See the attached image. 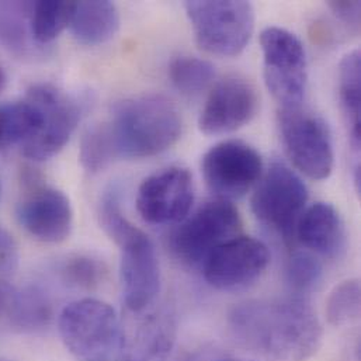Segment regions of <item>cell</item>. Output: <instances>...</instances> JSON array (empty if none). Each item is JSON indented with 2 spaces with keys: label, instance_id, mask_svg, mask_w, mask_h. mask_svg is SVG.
Listing matches in <instances>:
<instances>
[{
  "label": "cell",
  "instance_id": "6da1fadb",
  "mask_svg": "<svg viewBox=\"0 0 361 361\" xmlns=\"http://www.w3.org/2000/svg\"><path fill=\"white\" fill-rule=\"evenodd\" d=\"M178 107L165 96L142 94L118 103L110 118L86 131L82 166L97 173L118 159H142L171 149L180 138Z\"/></svg>",
  "mask_w": 361,
  "mask_h": 361
},
{
  "label": "cell",
  "instance_id": "7a4b0ae2",
  "mask_svg": "<svg viewBox=\"0 0 361 361\" xmlns=\"http://www.w3.org/2000/svg\"><path fill=\"white\" fill-rule=\"evenodd\" d=\"M235 339L267 361H307L319 349L322 325L302 298L252 300L229 314Z\"/></svg>",
  "mask_w": 361,
  "mask_h": 361
},
{
  "label": "cell",
  "instance_id": "3957f363",
  "mask_svg": "<svg viewBox=\"0 0 361 361\" xmlns=\"http://www.w3.org/2000/svg\"><path fill=\"white\" fill-rule=\"evenodd\" d=\"M197 45L218 56H238L255 31V8L245 0H188L183 4Z\"/></svg>",
  "mask_w": 361,
  "mask_h": 361
},
{
  "label": "cell",
  "instance_id": "277c9868",
  "mask_svg": "<svg viewBox=\"0 0 361 361\" xmlns=\"http://www.w3.org/2000/svg\"><path fill=\"white\" fill-rule=\"evenodd\" d=\"M58 328L66 349L80 359L100 360L124 345L117 312L100 300L83 298L69 304L59 315Z\"/></svg>",
  "mask_w": 361,
  "mask_h": 361
},
{
  "label": "cell",
  "instance_id": "5b68a950",
  "mask_svg": "<svg viewBox=\"0 0 361 361\" xmlns=\"http://www.w3.org/2000/svg\"><path fill=\"white\" fill-rule=\"evenodd\" d=\"M264 83L283 110L302 106L308 82L307 52L302 41L281 27H266L260 34Z\"/></svg>",
  "mask_w": 361,
  "mask_h": 361
},
{
  "label": "cell",
  "instance_id": "8992f818",
  "mask_svg": "<svg viewBox=\"0 0 361 361\" xmlns=\"http://www.w3.org/2000/svg\"><path fill=\"white\" fill-rule=\"evenodd\" d=\"M240 215L231 201L214 200L187 215L171 235L173 255L188 266H202L207 257L240 233Z\"/></svg>",
  "mask_w": 361,
  "mask_h": 361
},
{
  "label": "cell",
  "instance_id": "52a82bcc",
  "mask_svg": "<svg viewBox=\"0 0 361 361\" xmlns=\"http://www.w3.org/2000/svg\"><path fill=\"white\" fill-rule=\"evenodd\" d=\"M279 127L286 152L302 175L312 180H325L332 175L334 140L322 117L301 107L280 109Z\"/></svg>",
  "mask_w": 361,
  "mask_h": 361
},
{
  "label": "cell",
  "instance_id": "ba28073f",
  "mask_svg": "<svg viewBox=\"0 0 361 361\" xmlns=\"http://www.w3.org/2000/svg\"><path fill=\"white\" fill-rule=\"evenodd\" d=\"M307 201L308 188L302 179L284 164L273 162L253 192L252 211L263 225L290 243Z\"/></svg>",
  "mask_w": 361,
  "mask_h": 361
},
{
  "label": "cell",
  "instance_id": "9c48e42d",
  "mask_svg": "<svg viewBox=\"0 0 361 361\" xmlns=\"http://www.w3.org/2000/svg\"><path fill=\"white\" fill-rule=\"evenodd\" d=\"M114 242L121 250L120 281L126 307L142 312L158 297L161 290V266L151 238L131 224Z\"/></svg>",
  "mask_w": 361,
  "mask_h": 361
},
{
  "label": "cell",
  "instance_id": "30bf717a",
  "mask_svg": "<svg viewBox=\"0 0 361 361\" xmlns=\"http://www.w3.org/2000/svg\"><path fill=\"white\" fill-rule=\"evenodd\" d=\"M27 99L41 110L42 124L38 133L23 145V155L30 161L44 162L66 147L82 118V107L63 90L44 83L32 86Z\"/></svg>",
  "mask_w": 361,
  "mask_h": 361
},
{
  "label": "cell",
  "instance_id": "8fae6325",
  "mask_svg": "<svg viewBox=\"0 0 361 361\" xmlns=\"http://www.w3.org/2000/svg\"><path fill=\"white\" fill-rule=\"evenodd\" d=\"M207 187L218 200L243 197L263 173L260 154L249 144L229 140L211 147L201 161Z\"/></svg>",
  "mask_w": 361,
  "mask_h": 361
},
{
  "label": "cell",
  "instance_id": "7c38bea8",
  "mask_svg": "<svg viewBox=\"0 0 361 361\" xmlns=\"http://www.w3.org/2000/svg\"><path fill=\"white\" fill-rule=\"evenodd\" d=\"M267 246L252 236H236L215 249L204 262L207 283L216 290L232 291L256 281L267 269Z\"/></svg>",
  "mask_w": 361,
  "mask_h": 361
},
{
  "label": "cell",
  "instance_id": "4fadbf2b",
  "mask_svg": "<svg viewBox=\"0 0 361 361\" xmlns=\"http://www.w3.org/2000/svg\"><path fill=\"white\" fill-rule=\"evenodd\" d=\"M194 202V180L188 169L171 166L148 176L137 192V209L154 225L181 222Z\"/></svg>",
  "mask_w": 361,
  "mask_h": 361
},
{
  "label": "cell",
  "instance_id": "5bb4252c",
  "mask_svg": "<svg viewBox=\"0 0 361 361\" xmlns=\"http://www.w3.org/2000/svg\"><path fill=\"white\" fill-rule=\"evenodd\" d=\"M259 109L256 87L246 79L229 76L218 82L200 113L198 128L205 135H224L249 124Z\"/></svg>",
  "mask_w": 361,
  "mask_h": 361
},
{
  "label": "cell",
  "instance_id": "9a60e30c",
  "mask_svg": "<svg viewBox=\"0 0 361 361\" xmlns=\"http://www.w3.org/2000/svg\"><path fill=\"white\" fill-rule=\"evenodd\" d=\"M17 219L32 238L45 243H59L71 235L73 209L61 190L38 185L18 202Z\"/></svg>",
  "mask_w": 361,
  "mask_h": 361
},
{
  "label": "cell",
  "instance_id": "2e32d148",
  "mask_svg": "<svg viewBox=\"0 0 361 361\" xmlns=\"http://www.w3.org/2000/svg\"><path fill=\"white\" fill-rule=\"evenodd\" d=\"M295 238L312 253L338 259L346 249V229L339 211L329 202H315L305 208Z\"/></svg>",
  "mask_w": 361,
  "mask_h": 361
},
{
  "label": "cell",
  "instance_id": "e0dca14e",
  "mask_svg": "<svg viewBox=\"0 0 361 361\" xmlns=\"http://www.w3.org/2000/svg\"><path fill=\"white\" fill-rule=\"evenodd\" d=\"M339 103L349 131L353 155V183L360 191L361 151V54L360 49L348 52L339 63Z\"/></svg>",
  "mask_w": 361,
  "mask_h": 361
},
{
  "label": "cell",
  "instance_id": "ac0fdd59",
  "mask_svg": "<svg viewBox=\"0 0 361 361\" xmlns=\"http://www.w3.org/2000/svg\"><path fill=\"white\" fill-rule=\"evenodd\" d=\"M69 27L78 42L100 45L117 34L120 13L117 6L109 0L76 1Z\"/></svg>",
  "mask_w": 361,
  "mask_h": 361
},
{
  "label": "cell",
  "instance_id": "d6986e66",
  "mask_svg": "<svg viewBox=\"0 0 361 361\" xmlns=\"http://www.w3.org/2000/svg\"><path fill=\"white\" fill-rule=\"evenodd\" d=\"M41 124L42 113L30 99L0 104V149L25 145Z\"/></svg>",
  "mask_w": 361,
  "mask_h": 361
},
{
  "label": "cell",
  "instance_id": "ffe728a7",
  "mask_svg": "<svg viewBox=\"0 0 361 361\" xmlns=\"http://www.w3.org/2000/svg\"><path fill=\"white\" fill-rule=\"evenodd\" d=\"M32 1H0V44L14 55H28L34 48L31 34Z\"/></svg>",
  "mask_w": 361,
  "mask_h": 361
},
{
  "label": "cell",
  "instance_id": "44dd1931",
  "mask_svg": "<svg viewBox=\"0 0 361 361\" xmlns=\"http://www.w3.org/2000/svg\"><path fill=\"white\" fill-rule=\"evenodd\" d=\"M76 1L42 0L32 1L31 34L38 45L55 41L71 25Z\"/></svg>",
  "mask_w": 361,
  "mask_h": 361
},
{
  "label": "cell",
  "instance_id": "7402d4cb",
  "mask_svg": "<svg viewBox=\"0 0 361 361\" xmlns=\"http://www.w3.org/2000/svg\"><path fill=\"white\" fill-rule=\"evenodd\" d=\"M52 315V304L48 295L38 287H25L17 290L8 324L25 332H34L47 328Z\"/></svg>",
  "mask_w": 361,
  "mask_h": 361
},
{
  "label": "cell",
  "instance_id": "603a6c76",
  "mask_svg": "<svg viewBox=\"0 0 361 361\" xmlns=\"http://www.w3.org/2000/svg\"><path fill=\"white\" fill-rule=\"evenodd\" d=\"M169 78L180 93L192 96L211 85L215 78V66L202 58L180 55L172 59Z\"/></svg>",
  "mask_w": 361,
  "mask_h": 361
},
{
  "label": "cell",
  "instance_id": "cb8c5ba5",
  "mask_svg": "<svg viewBox=\"0 0 361 361\" xmlns=\"http://www.w3.org/2000/svg\"><path fill=\"white\" fill-rule=\"evenodd\" d=\"M360 280L350 279L336 286L326 301V318L332 326H345L360 317Z\"/></svg>",
  "mask_w": 361,
  "mask_h": 361
},
{
  "label": "cell",
  "instance_id": "d4e9b609",
  "mask_svg": "<svg viewBox=\"0 0 361 361\" xmlns=\"http://www.w3.org/2000/svg\"><path fill=\"white\" fill-rule=\"evenodd\" d=\"M106 266L99 259L86 255L69 257L61 267L62 280L75 288L94 290L106 277Z\"/></svg>",
  "mask_w": 361,
  "mask_h": 361
},
{
  "label": "cell",
  "instance_id": "484cf974",
  "mask_svg": "<svg viewBox=\"0 0 361 361\" xmlns=\"http://www.w3.org/2000/svg\"><path fill=\"white\" fill-rule=\"evenodd\" d=\"M324 267L319 259L310 252H295L286 269L288 286L297 293L311 291L322 280Z\"/></svg>",
  "mask_w": 361,
  "mask_h": 361
},
{
  "label": "cell",
  "instance_id": "4316f807",
  "mask_svg": "<svg viewBox=\"0 0 361 361\" xmlns=\"http://www.w3.org/2000/svg\"><path fill=\"white\" fill-rule=\"evenodd\" d=\"M328 7L335 14V17L343 23L349 30L359 31L360 28L361 3L359 0H331L328 1Z\"/></svg>",
  "mask_w": 361,
  "mask_h": 361
},
{
  "label": "cell",
  "instance_id": "83f0119b",
  "mask_svg": "<svg viewBox=\"0 0 361 361\" xmlns=\"http://www.w3.org/2000/svg\"><path fill=\"white\" fill-rule=\"evenodd\" d=\"M18 264V247L11 233L0 225V271L13 273Z\"/></svg>",
  "mask_w": 361,
  "mask_h": 361
},
{
  "label": "cell",
  "instance_id": "f1b7e54d",
  "mask_svg": "<svg viewBox=\"0 0 361 361\" xmlns=\"http://www.w3.org/2000/svg\"><path fill=\"white\" fill-rule=\"evenodd\" d=\"M17 290L0 279V322H10Z\"/></svg>",
  "mask_w": 361,
  "mask_h": 361
},
{
  "label": "cell",
  "instance_id": "f546056e",
  "mask_svg": "<svg viewBox=\"0 0 361 361\" xmlns=\"http://www.w3.org/2000/svg\"><path fill=\"white\" fill-rule=\"evenodd\" d=\"M6 82H7V78H6V73L3 71V68L0 66V93L3 92L4 86H6Z\"/></svg>",
  "mask_w": 361,
  "mask_h": 361
},
{
  "label": "cell",
  "instance_id": "4dcf8cb0",
  "mask_svg": "<svg viewBox=\"0 0 361 361\" xmlns=\"http://www.w3.org/2000/svg\"><path fill=\"white\" fill-rule=\"evenodd\" d=\"M215 361H235L233 359H229V357H221V359H216Z\"/></svg>",
  "mask_w": 361,
  "mask_h": 361
}]
</instances>
